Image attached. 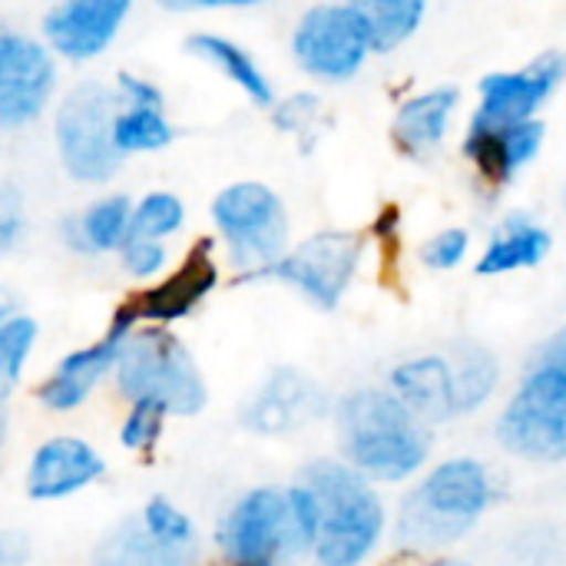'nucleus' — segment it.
I'll list each match as a JSON object with an SVG mask.
<instances>
[{
	"instance_id": "nucleus-15",
	"label": "nucleus",
	"mask_w": 566,
	"mask_h": 566,
	"mask_svg": "<svg viewBox=\"0 0 566 566\" xmlns=\"http://www.w3.org/2000/svg\"><path fill=\"white\" fill-rule=\"evenodd\" d=\"M136 325H139V322H136L133 312L123 305V308L113 315V322H109V328H106V335H103L99 342H93V345H86V348H80V352H70V355L56 365V371L40 385V401H43L50 411H73V408H80V405L90 398V391L99 385V378L109 375V371L116 368L119 348H123L126 335H129Z\"/></svg>"
},
{
	"instance_id": "nucleus-16",
	"label": "nucleus",
	"mask_w": 566,
	"mask_h": 566,
	"mask_svg": "<svg viewBox=\"0 0 566 566\" xmlns=\"http://www.w3.org/2000/svg\"><path fill=\"white\" fill-rule=\"evenodd\" d=\"M325 411V395L305 375L282 368L249 401L242 421L255 434H289L305 428Z\"/></svg>"
},
{
	"instance_id": "nucleus-29",
	"label": "nucleus",
	"mask_w": 566,
	"mask_h": 566,
	"mask_svg": "<svg viewBox=\"0 0 566 566\" xmlns=\"http://www.w3.org/2000/svg\"><path fill=\"white\" fill-rule=\"evenodd\" d=\"M458 361V388H461V415L474 411L497 385V361L484 348H461L454 355Z\"/></svg>"
},
{
	"instance_id": "nucleus-37",
	"label": "nucleus",
	"mask_w": 566,
	"mask_h": 566,
	"mask_svg": "<svg viewBox=\"0 0 566 566\" xmlns=\"http://www.w3.org/2000/svg\"><path fill=\"white\" fill-rule=\"evenodd\" d=\"M537 361H541V365H551V368H560L566 375V328L557 338H551V342L544 345V352H541Z\"/></svg>"
},
{
	"instance_id": "nucleus-27",
	"label": "nucleus",
	"mask_w": 566,
	"mask_h": 566,
	"mask_svg": "<svg viewBox=\"0 0 566 566\" xmlns=\"http://www.w3.org/2000/svg\"><path fill=\"white\" fill-rule=\"evenodd\" d=\"M182 226H186V206H182L179 196H172V192H166V189L146 192L143 199L133 202L129 235H143V239L166 242V239H172Z\"/></svg>"
},
{
	"instance_id": "nucleus-30",
	"label": "nucleus",
	"mask_w": 566,
	"mask_h": 566,
	"mask_svg": "<svg viewBox=\"0 0 566 566\" xmlns=\"http://www.w3.org/2000/svg\"><path fill=\"white\" fill-rule=\"evenodd\" d=\"M166 415L169 411L163 405H156V401H133V408H129V415L123 421V431H119L123 448H129V451H149L159 441V434H163Z\"/></svg>"
},
{
	"instance_id": "nucleus-8",
	"label": "nucleus",
	"mask_w": 566,
	"mask_h": 566,
	"mask_svg": "<svg viewBox=\"0 0 566 566\" xmlns=\"http://www.w3.org/2000/svg\"><path fill=\"white\" fill-rule=\"evenodd\" d=\"M371 53V27L352 3H318L302 13L292 33L295 63L322 83L352 80Z\"/></svg>"
},
{
	"instance_id": "nucleus-25",
	"label": "nucleus",
	"mask_w": 566,
	"mask_h": 566,
	"mask_svg": "<svg viewBox=\"0 0 566 566\" xmlns=\"http://www.w3.org/2000/svg\"><path fill=\"white\" fill-rule=\"evenodd\" d=\"M172 136H176V129L166 116V106L116 99L113 139H116V149L123 153V159L136 156V153H159L172 143Z\"/></svg>"
},
{
	"instance_id": "nucleus-1",
	"label": "nucleus",
	"mask_w": 566,
	"mask_h": 566,
	"mask_svg": "<svg viewBox=\"0 0 566 566\" xmlns=\"http://www.w3.org/2000/svg\"><path fill=\"white\" fill-rule=\"evenodd\" d=\"M318 534V504L308 488L249 491L222 521L226 566H289Z\"/></svg>"
},
{
	"instance_id": "nucleus-11",
	"label": "nucleus",
	"mask_w": 566,
	"mask_h": 566,
	"mask_svg": "<svg viewBox=\"0 0 566 566\" xmlns=\"http://www.w3.org/2000/svg\"><path fill=\"white\" fill-rule=\"evenodd\" d=\"M361 262V239L352 232H318L285 252L265 275L292 285L318 308H335Z\"/></svg>"
},
{
	"instance_id": "nucleus-26",
	"label": "nucleus",
	"mask_w": 566,
	"mask_h": 566,
	"mask_svg": "<svg viewBox=\"0 0 566 566\" xmlns=\"http://www.w3.org/2000/svg\"><path fill=\"white\" fill-rule=\"evenodd\" d=\"M345 3H352L371 27L375 53H388L401 46L408 36H415L428 10V0H345Z\"/></svg>"
},
{
	"instance_id": "nucleus-9",
	"label": "nucleus",
	"mask_w": 566,
	"mask_h": 566,
	"mask_svg": "<svg viewBox=\"0 0 566 566\" xmlns=\"http://www.w3.org/2000/svg\"><path fill=\"white\" fill-rule=\"evenodd\" d=\"M501 441L514 454L537 461L566 458V375L534 361L524 388L501 418Z\"/></svg>"
},
{
	"instance_id": "nucleus-36",
	"label": "nucleus",
	"mask_w": 566,
	"mask_h": 566,
	"mask_svg": "<svg viewBox=\"0 0 566 566\" xmlns=\"http://www.w3.org/2000/svg\"><path fill=\"white\" fill-rule=\"evenodd\" d=\"M30 557V541L17 531H0V566H23Z\"/></svg>"
},
{
	"instance_id": "nucleus-40",
	"label": "nucleus",
	"mask_w": 566,
	"mask_h": 566,
	"mask_svg": "<svg viewBox=\"0 0 566 566\" xmlns=\"http://www.w3.org/2000/svg\"><path fill=\"white\" fill-rule=\"evenodd\" d=\"M431 566H464V564H454V560H441V564H431Z\"/></svg>"
},
{
	"instance_id": "nucleus-24",
	"label": "nucleus",
	"mask_w": 566,
	"mask_h": 566,
	"mask_svg": "<svg viewBox=\"0 0 566 566\" xmlns=\"http://www.w3.org/2000/svg\"><path fill=\"white\" fill-rule=\"evenodd\" d=\"M196 557V547L169 544L156 537L143 517L119 524L96 551L93 566H189Z\"/></svg>"
},
{
	"instance_id": "nucleus-17",
	"label": "nucleus",
	"mask_w": 566,
	"mask_h": 566,
	"mask_svg": "<svg viewBox=\"0 0 566 566\" xmlns=\"http://www.w3.org/2000/svg\"><path fill=\"white\" fill-rule=\"evenodd\" d=\"M544 123L541 119H527L521 126H507V129H468L464 136V156L471 159V166L478 169L481 182L491 189H504L521 169H527L541 146H544Z\"/></svg>"
},
{
	"instance_id": "nucleus-3",
	"label": "nucleus",
	"mask_w": 566,
	"mask_h": 566,
	"mask_svg": "<svg viewBox=\"0 0 566 566\" xmlns=\"http://www.w3.org/2000/svg\"><path fill=\"white\" fill-rule=\"evenodd\" d=\"M305 488L318 504L315 554L318 566H358L381 537V504L358 474L342 464L318 461L305 474Z\"/></svg>"
},
{
	"instance_id": "nucleus-23",
	"label": "nucleus",
	"mask_w": 566,
	"mask_h": 566,
	"mask_svg": "<svg viewBox=\"0 0 566 566\" xmlns=\"http://www.w3.org/2000/svg\"><path fill=\"white\" fill-rule=\"evenodd\" d=\"M551 252V232L531 216H511L488 239V249L478 259V275H507L517 269H534Z\"/></svg>"
},
{
	"instance_id": "nucleus-28",
	"label": "nucleus",
	"mask_w": 566,
	"mask_h": 566,
	"mask_svg": "<svg viewBox=\"0 0 566 566\" xmlns=\"http://www.w3.org/2000/svg\"><path fill=\"white\" fill-rule=\"evenodd\" d=\"M36 345V322L27 315H10L0 322V398L13 391L23 365Z\"/></svg>"
},
{
	"instance_id": "nucleus-4",
	"label": "nucleus",
	"mask_w": 566,
	"mask_h": 566,
	"mask_svg": "<svg viewBox=\"0 0 566 566\" xmlns=\"http://www.w3.org/2000/svg\"><path fill=\"white\" fill-rule=\"evenodd\" d=\"M113 371L129 401H156L169 415H196L206 405V385L189 348L163 325H136Z\"/></svg>"
},
{
	"instance_id": "nucleus-39",
	"label": "nucleus",
	"mask_w": 566,
	"mask_h": 566,
	"mask_svg": "<svg viewBox=\"0 0 566 566\" xmlns=\"http://www.w3.org/2000/svg\"><path fill=\"white\" fill-rule=\"evenodd\" d=\"M3 431H7V421H3V411H0V448H3Z\"/></svg>"
},
{
	"instance_id": "nucleus-34",
	"label": "nucleus",
	"mask_w": 566,
	"mask_h": 566,
	"mask_svg": "<svg viewBox=\"0 0 566 566\" xmlns=\"http://www.w3.org/2000/svg\"><path fill=\"white\" fill-rule=\"evenodd\" d=\"M468 245H471V235L464 229H444L434 239H428V245H424L421 255H424V262L431 269H454V265L464 262Z\"/></svg>"
},
{
	"instance_id": "nucleus-14",
	"label": "nucleus",
	"mask_w": 566,
	"mask_h": 566,
	"mask_svg": "<svg viewBox=\"0 0 566 566\" xmlns=\"http://www.w3.org/2000/svg\"><path fill=\"white\" fill-rule=\"evenodd\" d=\"M216 282H219L216 242L199 239L189 249V255L179 262L176 272H169L163 282L143 289L136 298L126 302V308L133 312V318L139 325H169V322L192 315L206 302V295L216 289Z\"/></svg>"
},
{
	"instance_id": "nucleus-21",
	"label": "nucleus",
	"mask_w": 566,
	"mask_h": 566,
	"mask_svg": "<svg viewBox=\"0 0 566 566\" xmlns=\"http://www.w3.org/2000/svg\"><path fill=\"white\" fill-rule=\"evenodd\" d=\"M129 219H133V199L123 192H109L90 202L86 209L66 216L60 222V235L63 245L80 255H106L126 242Z\"/></svg>"
},
{
	"instance_id": "nucleus-35",
	"label": "nucleus",
	"mask_w": 566,
	"mask_h": 566,
	"mask_svg": "<svg viewBox=\"0 0 566 566\" xmlns=\"http://www.w3.org/2000/svg\"><path fill=\"white\" fill-rule=\"evenodd\" d=\"M159 3L176 13H202V10H249L269 0H159Z\"/></svg>"
},
{
	"instance_id": "nucleus-22",
	"label": "nucleus",
	"mask_w": 566,
	"mask_h": 566,
	"mask_svg": "<svg viewBox=\"0 0 566 566\" xmlns=\"http://www.w3.org/2000/svg\"><path fill=\"white\" fill-rule=\"evenodd\" d=\"M186 50H189L196 60H202L206 66L219 70V73H222L232 86H239L255 106H272V103H275V90H272L269 73L259 66V60H255L242 43H235V40H229V36H222V33L202 30V33H192V36H189Z\"/></svg>"
},
{
	"instance_id": "nucleus-7",
	"label": "nucleus",
	"mask_w": 566,
	"mask_h": 566,
	"mask_svg": "<svg viewBox=\"0 0 566 566\" xmlns=\"http://www.w3.org/2000/svg\"><path fill=\"white\" fill-rule=\"evenodd\" d=\"M116 93L106 83L83 80L76 83L56 106L53 116V143L60 166L73 182L106 186L119 166L123 153L113 139Z\"/></svg>"
},
{
	"instance_id": "nucleus-5",
	"label": "nucleus",
	"mask_w": 566,
	"mask_h": 566,
	"mask_svg": "<svg viewBox=\"0 0 566 566\" xmlns=\"http://www.w3.org/2000/svg\"><path fill=\"white\" fill-rule=\"evenodd\" d=\"M494 497L491 478L478 461L441 464L401 507L398 537L408 547L431 551L461 541Z\"/></svg>"
},
{
	"instance_id": "nucleus-20",
	"label": "nucleus",
	"mask_w": 566,
	"mask_h": 566,
	"mask_svg": "<svg viewBox=\"0 0 566 566\" xmlns=\"http://www.w3.org/2000/svg\"><path fill=\"white\" fill-rule=\"evenodd\" d=\"M454 113H458V90L451 86H438V90L405 99L391 126L398 149L411 159L431 156L444 143Z\"/></svg>"
},
{
	"instance_id": "nucleus-33",
	"label": "nucleus",
	"mask_w": 566,
	"mask_h": 566,
	"mask_svg": "<svg viewBox=\"0 0 566 566\" xmlns=\"http://www.w3.org/2000/svg\"><path fill=\"white\" fill-rule=\"evenodd\" d=\"M23 196L17 186L0 182V259L13 252L23 235Z\"/></svg>"
},
{
	"instance_id": "nucleus-12",
	"label": "nucleus",
	"mask_w": 566,
	"mask_h": 566,
	"mask_svg": "<svg viewBox=\"0 0 566 566\" xmlns=\"http://www.w3.org/2000/svg\"><path fill=\"white\" fill-rule=\"evenodd\" d=\"M566 80V56L551 50L541 53L524 70H504L481 80V103L471 116L468 129H507L521 126L527 119H537V109L557 93V86Z\"/></svg>"
},
{
	"instance_id": "nucleus-18",
	"label": "nucleus",
	"mask_w": 566,
	"mask_h": 566,
	"mask_svg": "<svg viewBox=\"0 0 566 566\" xmlns=\"http://www.w3.org/2000/svg\"><path fill=\"white\" fill-rule=\"evenodd\" d=\"M99 474H103V461L86 441H80V438H53L30 461L27 494L33 501H60V497H70V494L83 491Z\"/></svg>"
},
{
	"instance_id": "nucleus-19",
	"label": "nucleus",
	"mask_w": 566,
	"mask_h": 566,
	"mask_svg": "<svg viewBox=\"0 0 566 566\" xmlns=\"http://www.w3.org/2000/svg\"><path fill=\"white\" fill-rule=\"evenodd\" d=\"M391 385L398 391V401L415 418L444 421L451 415H461L458 361L448 355H424V358L401 365L391 375Z\"/></svg>"
},
{
	"instance_id": "nucleus-38",
	"label": "nucleus",
	"mask_w": 566,
	"mask_h": 566,
	"mask_svg": "<svg viewBox=\"0 0 566 566\" xmlns=\"http://www.w3.org/2000/svg\"><path fill=\"white\" fill-rule=\"evenodd\" d=\"M10 315H13V298H10V292L0 289V322L10 318Z\"/></svg>"
},
{
	"instance_id": "nucleus-6",
	"label": "nucleus",
	"mask_w": 566,
	"mask_h": 566,
	"mask_svg": "<svg viewBox=\"0 0 566 566\" xmlns=\"http://www.w3.org/2000/svg\"><path fill=\"white\" fill-rule=\"evenodd\" d=\"M212 222L229 252V262L252 279L289 252V212L279 192L265 182L242 179L212 199Z\"/></svg>"
},
{
	"instance_id": "nucleus-32",
	"label": "nucleus",
	"mask_w": 566,
	"mask_h": 566,
	"mask_svg": "<svg viewBox=\"0 0 566 566\" xmlns=\"http://www.w3.org/2000/svg\"><path fill=\"white\" fill-rule=\"evenodd\" d=\"M318 113H322V103L318 96L312 93H295L282 103H272V116H275V126L289 136H305V133H315V123H318Z\"/></svg>"
},
{
	"instance_id": "nucleus-31",
	"label": "nucleus",
	"mask_w": 566,
	"mask_h": 566,
	"mask_svg": "<svg viewBox=\"0 0 566 566\" xmlns=\"http://www.w3.org/2000/svg\"><path fill=\"white\" fill-rule=\"evenodd\" d=\"M119 262H123V272L133 275V279H156L163 269H166V242H156V239H143V235H126V242L116 249Z\"/></svg>"
},
{
	"instance_id": "nucleus-13",
	"label": "nucleus",
	"mask_w": 566,
	"mask_h": 566,
	"mask_svg": "<svg viewBox=\"0 0 566 566\" xmlns=\"http://www.w3.org/2000/svg\"><path fill=\"white\" fill-rule=\"evenodd\" d=\"M129 13L133 0H56L40 23L43 43L60 60L90 63L116 43Z\"/></svg>"
},
{
	"instance_id": "nucleus-10",
	"label": "nucleus",
	"mask_w": 566,
	"mask_h": 566,
	"mask_svg": "<svg viewBox=\"0 0 566 566\" xmlns=\"http://www.w3.org/2000/svg\"><path fill=\"white\" fill-rule=\"evenodd\" d=\"M56 93V56L46 43L0 30V133L33 126Z\"/></svg>"
},
{
	"instance_id": "nucleus-2",
	"label": "nucleus",
	"mask_w": 566,
	"mask_h": 566,
	"mask_svg": "<svg viewBox=\"0 0 566 566\" xmlns=\"http://www.w3.org/2000/svg\"><path fill=\"white\" fill-rule=\"evenodd\" d=\"M338 428L352 464L381 481L408 478L428 454V434L398 395H348L338 408Z\"/></svg>"
}]
</instances>
